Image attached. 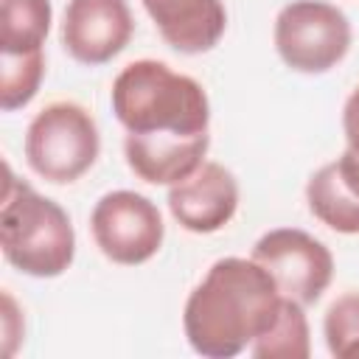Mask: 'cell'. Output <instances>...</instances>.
<instances>
[{
  "label": "cell",
  "mask_w": 359,
  "mask_h": 359,
  "mask_svg": "<svg viewBox=\"0 0 359 359\" xmlns=\"http://www.w3.org/2000/svg\"><path fill=\"white\" fill-rule=\"evenodd\" d=\"M283 306L275 278L255 261L227 255L210 264L182 309V331L194 353L230 359L264 337Z\"/></svg>",
  "instance_id": "1"
},
{
  "label": "cell",
  "mask_w": 359,
  "mask_h": 359,
  "mask_svg": "<svg viewBox=\"0 0 359 359\" xmlns=\"http://www.w3.org/2000/svg\"><path fill=\"white\" fill-rule=\"evenodd\" d=\"M109 101L118 123L135 135H205L210 123L205 87L160 59L129 62L115 76Z\"/></svg>",
  "instance_id": "2"
},
{
  "label": "cell",
  "mask_w": 359,
  "mask_h": 359,
  "mask_svg": "<svg viewBox=\"0 0 359 359\" xmlns=\"http://www.w3.org/2000/svg\"><path fill=\"white\" fill-rule=\"evenodd\" d=\"M0 205V247L11 266L31 278H59L76 258V230L67 210L17 180L6 165Z\"/></svg>",
  "instance_id": "3"
},
{
  "label": "cell",
  "mask_w": 359,
  "mask_h": 359,
  "mask_svg": "<svg viewBox=\"0 0 359 359\" xmlns=\"http://www.w3.org/2000/svg\"><path fill=\"white\" fill-rule=\"evenodd\" d=\"M101 151V135L90 109L76 101H53L25 129V160L34 174L53 185L84 177Z\"/></svg>",
  "instance_id": "4"
},
{
  "label": "cell",
  "mask_w": 359,
  "mask_h": 359,
  "mask_svg": "<svg viewBox=\"0 0 359 359\" xmlns=\"http://www.w3.org/2000/svg\"><path fill=\"white\" fill-rule=\"evenodd\" d=\"M272 42L289 70L320 76L348 56L353 28L348 14L328 0H292L275 17Z\"/></svg>",
  "instance_id": "5"
},
{
  "label": "cell",
  "mask_w": 359,
  "mask_h": 359,
  "mask_svg": "<svg viewBox=\"0 0 359 359\" xmlns=\"http://www.w3.org/2000/svg\"><path fill=\"white\" fill-rule=\"evenodd\" d=\"M90 230L101 255L121 266L151 261L165 238L160 208L149 196L126 188L109 191L95 202Z\"/></svg>",
  "instance_id": "6"
},
{
  "label": "cell",
  "mask_w": 359,
  "mask_h": 359,
  "mask_svg": "<svg viewBox=\"0 0 359 359\" xmlns=\"http://www.w3.org/2000/svg\"><path fill=\"white\" fill-rule=\"evenodd\" d=\"M252 258L275 278L283 297L311 306L323 297L334 278L331 250L300 227L266 230L255 247Z\"/></svg>",
  "instance_id": "7"
},
{
  "label": "cell",
  "mask_w": 359,
  "mask_h": 359,
  "mask_svg": "<svg viewBox=\"0 0 359 359\" xmlns=\"http://www.w3.org/2000/svg\"><path fill=\"white\" fill-rule=\"evenodd\" d=\"M135 20L126 0H67L62 17L65 50L90 67L112 62L132 39Z\"/></svg>",
  "instance_id": "8"
},
{
  "label": "cell",
  "mask_w": 359,
  "mask_h": 359,
  "mask_svg": "<svg viewBox=\"0 0 359 359\" xmlns=\"http://www.w3.org/2000/svg\"><path fill=\"white\" fill-rule=\"evenodd\" d=\"M168 210L188 233H216L238 210V180L222 163L205 160L191 177L168 188Z\"/></svg>",
  "instance_id": "9"
},
{
  "label": "cell",
  "mask_w": 359,
  "mask_h": 359,
  "mask_svg": "<svg viewBox=\"0 0 359 359\" xmlns=\"http://www.w3.org/2000/svg\"><path fill=\"white\" fill-rule=\"evenodd\" d=\"M210 135H174V132H154V135H135L126 132L123 154L132 174L149 185H177L191 177L208 154Z\"/></svg>",
  "instance_id": "10"
},
{
  "label": "cell",
  "mask_w": 359,
  "mask_h": 359,
  "mask_svg": "<svg viewBox=\"0 0 359 359\" xmlns=\"http://www.w3.org/2000/svg\"><path fill=\"white\" fill-rule=\"evenodd\" d=\"M163 42L180 53L196 56L219 45L227 28L222 0H140Z\"/></svg>",
  "instance_id": "11"
},
{
  "label": "cell",
  "mask_w": 359,
  "mask_h": 359,
  "mask_svg": "<svg viewBox=\"0 0 359 359\" xmlns=\"http://www.w3.org/2000/svg\"><path fill=\"white\" fill-rule=\"evenodd\" d=\"M306 205L317 222L342 233L359 236V196L342 182L334 160L320 165L306 182Z\"/></svg>",
  "instance_id": "12"
},
{
  "label": "cell",
  "mask_w": 359,
  "mask_h": 359,
  "mask_svg": "<svg viewBox=\"0 0 359 359\" xmlns=\"http://www.w3.org/2000/svg\"><path fill=\"white\" fill-rule=\"evenodd\" d=\"M53 22L50 0H3L0 3V53L22 56L42 50Z\"/></svg>",
  "instance_id": "13"
},
{
  "label": "cell",
  "mask_w": 359,
  "mask_h": 359,
  "mask_svg": "<svg viewBox=\"0 0 359 359\" xmlns=\"http://www.w3.org/2000/svg\"><path fill=\"white\" fill-rule=\"evenodd\" d=\"M303 309H306L303 303L283 297L275 325L250 345V353L255 359H309L311 334H309V317Z\"/></svg>",
  "instance_id": "14"
},
{
  "label": "cell",
  "mask_w": 359,
  "mask_h": 359,
  "mask_svg": "<svg viewBox=\"0 0 359 359\" xmlns=\"http://www.w3.org/2000/svg\"><path fill=\"white\" fill-rule=\"evenodd\" d=\"M3 56V53H0ZM45 76V56L42 50L36 53H22V56H3V70H0V109L14 112L36 95L39 84Z\"/></svg>",
  "instance_id": "15"
},
{
  "label": "cell",
  "mask_w": 359,
  "mask_h": 359,
  "mask_svg": "<svg viewBox=\"0 0 359 359\" xmlns=\"http://www.w3.org/2000/svg\"><path fill=\"white\" fill-rule=\"evenodd\" d=\"M323 334L331 356L337 359L359 356V292H345L328 306L323 317Z\"/></svg>",
  "instance_id": "16"
},
{
  "label": "cell",
  "mask_w": 359,
  "mask_h": 359,
  "mask_svg": "<svg viewBox=\"0 0 359 359\" xmlns=\"http://www.w3.org/2000/svg\"><path fill=\"white\" fill-rule=\"evenodd\" d=\"M342 132H345L348 149L359 151V87H353V93L345 98V107H342Z\"/></svg>",
  "instance_id": "17"
},
{
  "label": "cell",
  "mask_w": 359,
  "mask_h": 359,
  "mask_svg": "<svg viewBox=\"0 0 359 359\" xmlns=\"http://www.w3.org/2000/svg\"><path fill=\"white\" fill-rule=\"evenodd\" d=\"M3 320H6V353L11 356L17 339L22 337V317L17 314V303L8 292L3 294Z\"/></svg>",
  "instance_id": "18"
},
{
  "label": "cell",
  "mask_w": 359,
  "mask_h": 359,
  "mask_svg": "<svg viewBox=\"0 0 359 359\" xmlns=\"http://www.w3.org/2000/svg\"><path fill=\"white\" fill-rule=\"evenodd\" d=\"M334 165H337V171H339V177H342V182L359 196V151H353V149H348L345 146V151L334 160Z\"/></svg>",
  "instance_id": "19"
}]
</instances>
